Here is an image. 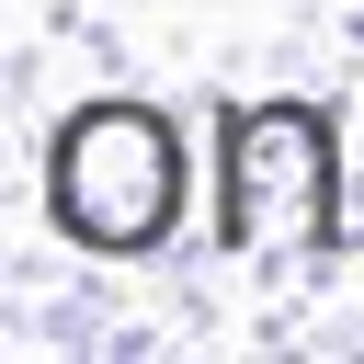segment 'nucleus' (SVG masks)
<instances>
[{
  "mask_svg": "<svg viewBox=\"0 0 364 364\" xmlns=\"http://www.w3.org/2000/svg\"><path fill=\"white\" fill-rule=\"evenodd\" d=\"M205 193L193 125L148 91H91L46 125V216L91 262H159Z\"/></svg>",
  "mask_w": 364,
  "mask_h": 364,
  "instance_id": "obj_2",
  "label": "nucleus"
},
{
  "mask_svg": "<svg viewBox=\"0 0 364 364\" xmlns=\"http://www.w3.org/2000/svg\"><path fill=\"white\" fill-rule=\"evenodd\" d=\"M205 228L228 262H341L353 250V159L341 114L284 91V102H216L205 114Z\"/></svg>",
  "mask_w": 364,
  "mask_h": 364,
  "instance_id": "obj_1",
  "label": "nucleus"
}]
</instances>
